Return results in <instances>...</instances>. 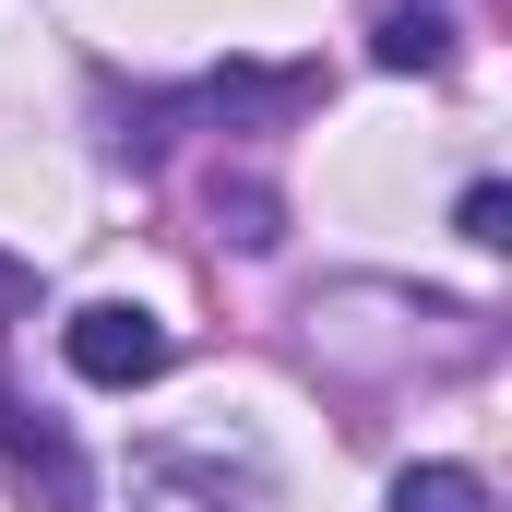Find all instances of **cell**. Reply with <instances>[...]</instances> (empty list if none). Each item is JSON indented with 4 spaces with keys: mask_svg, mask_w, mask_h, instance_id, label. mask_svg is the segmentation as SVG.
Returning <instances> with one entry per match:
<instances>
[{
    "mask_svg": "<svg viewBox=\"0 0 512 512\" xmlns=\"http://www.w3.org/2000/svg\"><path fill=\"white\" fill-rule=\"evenodd\" d=\"M0 453H12V465H24V477H36V489H48L60 512H84V489H96V477H84L72 429H60V417H36L24 393H0Z\"/></svg>",
    "mask_w": 512,
    "mask_h": 512,
    "instance_id": "obj_2",
    "label": "cell"
},
{
    "mask_svg": "<svg viewBox=\"0 0 512 512\" xmlns=\"http://www.w3.org/2000/svg\"><path fill=\"white\" fill-rule=\"evenodd\" d=\"M24 310H36V274H24V262H0V322H24Z\"/></svg>",
    "mask_w": 512,
    "mask_h": 512,
    "instance_id": "obj_7",
    "label": "cell"
},
{
    "mask_svg": "<svg viewBox=\"0 0 512 512\" xmlns=\"http://www.w3.org/2000/svg\"><path fill=\"white\" fill-rule=\"evenodd\" d=\"M393 512H489V477L477 465H405L393 477Z\"/></svg>",
    "mask_w": 512,
    "mask_h": 512,
    "instance_id": "obj_5",
    "label": "cell"
},
{
    "mask_svg": "<svg viewBox=\"0 0 512 512\" xmlns=\"http://www.w3.org/2000/svg\"><path fill=\"white\" fill-rule=\"evenodd\" d=\"M370 60L382 72H453V12L441 0H382L370 12Z\"/></svg>",
    "mask_w": 512,
    "mask_h": 512,
    "instance_id": "obj_3",
    "label": "cell"
},
{
    "mask_svg": "<svg viewBox=\"0 0 512 512\" xmlns=\"http://www.w3.org/2000/svg\"><path fill=\"white\" fill-rule=\"evenodd\" d=\"M215 239H227V251H274V239H286L274 179H215Z\"/></svg>",
    "mask_w": 512,
    "mask_h": 512,
    "instance_id": "obj_4",
    "label": "cell"
},
{
    "mask_svg": "<svg viewBox=\"0 0 512 512\" xmlns=\"http://www.w3.org/2000/svg\"><path fill=\"white\" fill-rule=\"evenodd\" d=\"M60 358H72L96 393H143L155 370H167V322H155L143 298H96V310L60 322Z\"/></svg>",
    "mask_w": 512,
    "mask_h": 512,
    "instance_id": "obj_1",
    "label": "cell"
},
{
    "mask_svg": "<svg viewBox=\"0 0 512 512\" xmlns=\"http://www.w3.org/2000/svg\"><path fill=\"white\" fill-rule=\"evenodd\" d=\"M453 227H465V239H477V251H501V239H512V191H501V179H477V191H465V215H453Z\"/></svg>",
    "mask_w": 512,
    "mask_h": 512,
    "instance_id": "obj_6",
    "label": "cell"
}]
</instances>
